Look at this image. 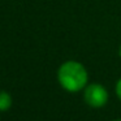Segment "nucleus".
Here are the masks:
<instances>
[{"label":"nucleus","mask_w":121,"mask_h":121,"mask_svg":"<svg viewBox=\"0 0 121 121\" xmlns=\"http://www.w3.org/2000/svg\"><path fill=\"white\" fill-rule=\"evenodd\" d=\"M115 92L117 95V98L121 100V78H118V81L116 82V86H115Z\"/></svg>","instance_id":"20e7f679"},{"label":"nucleus","mask_w":121,"mask_h":121,"mask_svg":"<svg viewBox=\"0 0 121 121\" xmlns=\"http://www.w3.org/2000/svg\"><path fill=\"white\" fill-rule=\"evenodd\" d=\"M13 104V99L12 95L8 91L1 90L0 91V112H7Z\"/></svg>","instance_id":"7ed1b4c3"},{"label":"nucleus","mask_w":121,"mask_h":121,"mask_svg":"<svg viewBox=\"0 0 121 121\" xmlns=\"http://www.w3.org/2000/svg\"><path fill=\"white\" fill-rule=\"evenodd\" d=\"M109 95L102 83H90L83 89V100L91 108H102L107 104Z\"/></svg>","instance_id":"f03ea898"},{"label":"nucleus","mask_w":121,"mask_h":121,"mask_svg":"<svg viewBox=\"0 0 121 121\" xmlns=\"http://www.w3.org/2000/svg\"><path fill=\"white\" fill-rule=\"evenodd\" d=\"M57 81L65 91L78 92L89 85V72L79 61H64L57 69Z\"/></svg>","instance_id":"f257e3e1"},{"label":"nucleus","mask_w":121,"mask_h":121,"mask_svg":"<svg viewBox=\"0 0 121 121\" xmlns=\"http://www.w3.org/2000/svg\"><path fill=\"white\" fill-rule=\"evenodd\" d=\"M113 121H121V118H117V120H113Z\"/></svg>","instance_id":"39448f33"}]
</instances>
